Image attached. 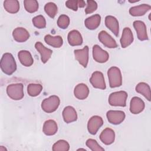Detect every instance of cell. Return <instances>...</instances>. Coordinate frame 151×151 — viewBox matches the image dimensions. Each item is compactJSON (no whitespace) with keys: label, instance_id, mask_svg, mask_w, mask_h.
Masks as SVG:
<instances>
[{"label":"cell","instance_id":"6da1fadb","mask_svg":"<svg viewBox=\"0 0 151 151\" xmlns=\"http://www.w3.org/2000/svg\"><path fill=\"white\" fill-rule=\"evenodd\" d=\"M1 70L7 75L12 74L17 70V64L13 55L9 52L3 54L0 63Z\"/></svg>","mask_w":151,"mask_h":151},{"label":"cell","instance_id":"7a4b0ae2","mask_svg":"<svg viewBox=\"0 0 151 151\" xmlns=\"http://www.w3.org/2000/svg\"><path fill=\"white\" fill-rule=\"evenodd\" d=\"M109 85L111 88L120 87L122 84V76L120 70L117 67H111L107 71Z\"/></svg>","mask_w":151,"mask_h":151},{"label":"cell","instance_id":"3957f363","mask_svg":"<svg viewBox=\"0 0 151 151\" xmlns=\"http://www.w3.org/2000/svg\"><path fill=\"white\" fill-rule=\"evenodd\" d=\"M127 98V93L124 91L113 92L109 97V103L112 106L125 107Z\"/></svg>","mask_w":151,"mask_h":151},{"label":"cell","instance_id":"277c9868","mask_svg":"<svg viewBox=\"0 0 151 151\" xmlns=\"http://www.w3.org/2000/svg\"><path fill=\"white\" fill-rule=\"evenodd\" d=\"M60 98L55 95H52L44 99L41 103V108L45 112L51 113L57 109L60 105Z\"/></svg>","mask_w":151,"mask_h":151},{"label":"cell","instance_id":"5b68a950","mask_svg":"<svg viewBox=\"0 0 151 151\" xmlns=\"http://www.w3.org/2000/svg\"><path fill=\"white\" fill-rule=\"evenodd\" d=\"M23 87L24 86L22 83L9 84L6 87L7 94L12 100H19L24 96Z\"/></svg>","mask_w":151,"mask_h":151},{"label":"cell","instance_id":"8992f818","mask_svg":"<svg viewBox=\"0 0 151 151\" xmlns=\"http://www.w3.org/2000/svg\"><path fill=\"white\" fill-rule=\"evenodd\" d=\"M90 82L92 86L96 88L105 90L106 88L104 76L100 71H96L93 73L90 78Z\"/></svg>","mask_w":151,"mask_h":151},{"label":"cell","instance_id":"52a82bcc","mask_svg":"<svg viewBox=\"0 0 151 151\" xmlns=\"http://www.w3.org/2000/svg\"><path fill=\"white\" fill-rule=\"evenodd\" d=\"M106 116L109 123L113 124H119L125 119V113L121 110H109Z\"/></svg>","mask_w":151,"mask_h":151},{"label":"cell","instance_id":"ba28073f","mask_svg":"<svg viewBox=\"0 0 151 151\" xmlns=\"http://www.w3.org/2000/svg\"><path fill=\"white\" fill-rule=\"evenodd\" d=\"M103 124V119L99 116H93L88 121L87 129L91 134H96Z\"/></svg>","mask_w":151,"mask_h":151},{"label":"cell","instance_id":"9c48e42d","mask_svg":"<svg viewBox=\"0 0 151 151\" xmlns=\"http://www.w3.org/2000/svg\"><path fill=\"white\" fill-rule=\"evenodd\" d=\"M93 57L94 60L99 63H106L109 58L108 52L98 45H94L93 47Z\"/></svg>","mask_w":151,"mask_h":151},{"label":"cell","instance_id":"30bf717a","mask_svg":"<svg viewBox=\"0 0 151 151\" xmlns=\"http://www.w3.org/2000/svg\"><path fill=\"white\" fill-rule=\"evenodd\" d=\"M74 54L76 60L84 68L87 67L88 61V47L86 45L83 49L75 50Z\"/></svg>","mask_w":151,"mask_h":151},{"label":"cell","instance_id":"8fae6325","mask_svg":"<svg viewBox=\"0 0 151 151\" xmlns=\"http://www.w3.org/2000/svg\"><path fill=\"white\" fill-rule=\"evenodd\" d=\"M98 37L100 42L107 48H114L117 47V44L114 39L105 31H100Z\"/></svg>","mask_w":151,"mask_h":151},{"label":"cell","instance_id":"7c38bea8","mask_svg":"<svg viewBox=\"0 0 151 151\" xmlns=\"http://www.w3.org/2000/svg\"><path fill=\"white\" fill-rule=\"evenodd\" d=\"M133 27L136 31L137 38L140 41L147 40L148 36L147 34L146 26L144 22L139 20L133 22Z\"/></svg>","mask_w":151,"mask_h":151},{"label":"cell","instance_id":"4fadbf2b","mask_svg":"<svg viewBox=\"0 0 151 151\" xmlns=\"http://www.w3.org/2000/svg\"><path fill=\"white\" fill-rule=\"evenodd\" d=\"M145 106V103L140 98L133 97L130 101V111L133 114H139L144 110Z\"/></svg>","mask_w":151,"mask_h":151},{"label":"cell","instance_id":"5bb4252c","mask_svg":"<svg viewBox=\"0 0 151 151\" xmlns=\"http://www.w3.org/2000/svg\"><path fill=\"white\" fill-rule=\"evenodd\" d=\"M35 47L41 55V60L42 63L44 64L46 63L50 58L52 51L46 48L41 42H37L35 44Z\"/></svg>","mask_w":151,"mask_h":151},{"label":"cell","instance_id":"9a60e30c","mask_svg":"<svg viewBox=\"0 0 151 151\" xmlns=\"http://www.w3.org/2000/svg\"><path fill=\"white\" fill-rule=\"evenodd\" d=\"M14 39L18 42H23L26 41L29 38L28 31L22 27H17L12 32Z\"/></svg>","mask_w":151,"mask_h":151},{"label":"cell","instance_id":"2e32d148","mask_svg":"<svg viewBox=\"0 0 151 151\" xmlns=\"http://www.w3.org/2000/svg\"><path fill=\"white\" fill-rule=\"evenodd\" d=\"M134 38L131 29L129 27H125L122 32V37L120 38V44L123 48L129 46L133 41Z\"/></svg>","mask_w":151,"mask_h":151},{"label":"cell","instance_id":"e0dca14e","mask_svg":"<svg viewBox=\"0 0 151 151\" xmlns=\"http://www.w3.org/2000/svg\"><path fill=\"white\" fill-rule=\"evenodd\" d=\"M100 140L105 145H109L112 144L115 139V133L110 128H106L100 134Z\"/></svg>","mask_w":151,"mask_h":151},{"label":"cell","instance_id":"ac0fdd59","mask_svg":"<svg viewBox=\"0 0 151 151\" xmlns=\"http://www.w3.org/2000/svg\"><path fill=\"white\" fill-rule=\"evenodd\" d=\"M63 117L64 122L70 123L77 119V114L75 109L70 106L65 107L63 111Z\"/></svg>","mask_w":151,"mask_h":151},{"label":"cell","instance_id":"d6986e66","mask_svg":"<svg viewBox=\"0 0 151 151\" xmlns=\"http://www.w3.org/2000/svg\"><path fill=\"white\" fill-rule=\"evenodd\" d=\"M106 26L117 37L119 32V24L117 19L113 16L107 15L105 18Z\"/></svg>","mask_w":151,"mask_h":151},{"label":"cell","instance_id":"ffe728a7","mask_svg":"<svg viewBox=\"0 0 151 151\" xmlns=\"http://www.w3.org/2000/svg\"><path fill=\"white\" fill-rule=\"evenodd\" d=\"M74 94L77 99L79 100H84L89 94L88 87L84 83H80L75 87Z\"/></svg>","mask_w":151,"mask_h":151},{"label":"cell","instance_id":"44dd1931","mask_svg":"<svg viewBox=\"0 0 151 151\" xmlns=\"http://www.w3.org/2000/svg\"><path fill=\"white\" fill-rule=\"evenodd\" d=\"M67 39L68 44L71 46L80 45L83 43V38L80 32L76 29L69 32Z\"/></svg>","mask_w":151,"mask_h":151},{"label":"cell","instance_id":"7402d4cb","mask_svg":"<svg viewBox=\"0 0 151 151\" xmlns=\"http://www.w3.org/2000/svg\"><path fill=\"white\" fill-rule=\"evenodd\" d=\"M151 8L150 5L148 4H141L139 5L132 6L129 9V14L133 17L144 15Z\"/></svg>","mask_w":151,"mask_h":151},{"label":"cell","instance_id":"603a6c76","mask_svg":"<svg viewBox=\"0 0 151 151\" xmlns=\"http://www.w3.org/2000/svg\"><path fill=\"white\" fill-rule=\"evenodd\" d=\"M18 57L20 63L24 66L29 67L32 65L34 63V60L31 55V54L28 51H19L18 53Z\"/></svg>","mask_w":151,"mask_h":151},{"label":"cell","instance_id":"cb8c5ba5","mask_svg":"<svg viewBox=\"0 0 151 151\" xmlns=\"http://www.w3.org/2000/svg\"><path fill=\"white\" fill-rule=\"evenodd\" d=\"M101 16L99 14H95L85 19L84 24L86 28L90 30L96 29L100 24Z\"/></svg>","mask_w":151,"mask_h":151},{"label":"cell","instance_id":"d4e9b609","mask_svg":"<svg viewBox=\"0 0 151 151\" xmlns=\"http://www.w3.org/2000/svg\"><path fill=\"white\" fill-rule=\"evenodd\" d=\"M58 130L57 123L53 120H48L44 123L42 131L47 136H52L55 134Z\"/></svg>","mask_w":151,"mask_h":151},{"label":"cell","instance_id":"484cf974","mask_svg":"<svg viewBox=\"0 0 151 151\" xmlns=\"http://www.w3.org/2000/svg\"><path fill=\"white\" fill-rule=\"evenodd\" d=\"M44 41L47 44L54 48H60L63 44V40L60 35L53 37L50 34H47L44 37Z\"/></svg>","mask_w":151,"mask_h":151},{"label":"cell","instance_id":"4316f807","mask_svg":"<svg viewBox=\"0 0 151 151\" xmlns=\"http://www.w3.org/2000/svg\"><path fill=\"white\" fill-rule=\"evenodd\" d=\"M4 7L8 12L15 14L19 9V3L17 0H6L4 2Z\"/></svg>","mask_w":151,"mask_h":151},{"label":"cell","instance_id":"83f0119b","mask_svg":"<svg viewBox=\"0 0 151 151\" xmlns=\"http://www.w3.org/2000/svg\"><path fill=\"white\" fill-rule=\"evenodd\" d=\"M135 89L137 93L142 94L148 101L150 100V88L147 83L144 82L139 83L136 86Z\"/></svg>","mask_w":151,"mask_h":151},{"label":"cell","instance_id":"f1b7e54d","mask_svg":"<svg viewBox=\"0 0 151 151\" xmlns=\"http://www.w3.org/2000/svg\"><path fill=\"white\" fill-rule=\"evenodd\" d=\"M42 90V86L40 84L31 83L27 87V93L31 97L38 96Z\"/></svg>","mask_w":151,"mask_h":151},{"label":"cell","instance_id":"f546056e","mask_svg":"<svg viewBox=\"0 0 151 151\" xmlns=\"http://www.w3.org/2000/svg\"><path fill=\"white\" fill-rule=\"evenodd\" d=\"M44 11L50 17L54 18L57 14L58 8L55 4L50 2L45 5Z\"/></svg>","mask_w":151,"mask_h":151},{"label":"cell","instance_id":"4dcf8cb0","mask_svg":"<svg viewBox=\"0 0 151 151\" xmlns=\"http://www.w3.org/2000/svg\"><path fill=\"white\" fill-rule=\"evenodd\" d=\"M70 149L69 143L64 140H59L55 142L52 147L53 151H68Z\"/></svg>","mask_w":151,"mask_h":151},{"label":"cell","instance_id":"1f68e13d","mask_svg":"<svg viewBox=\"0 0 151 151\" xmlns=\"http://www.w3.org/2000/svg\"><path fill=\"white\" fill-rule=\"evenodd\" d=\"M24 4L25 10L29 13H34L38 9V3L36 0H25Z\"/></svg>","mask_w":151,"mask_h":151},{"label":"cell","instance_id":"d6a6232c","mask_svg":"<svg viewBox=\"0 0 151 151\" xmlns=\"http://www.w3.org/2000/svg\"><path fill=\"white\" fill-rule=\"evenodd\" d=\"M32 21L33 25L38 28L42 29L46 27V20L45 18L41 15H39L34 17Z\"/></svg>","mask_w":151,"mask_h":151},{"label":"cell","instance_id":"836d02e7","mask_svg":"<svg viewBox=\"0 0 151 151\" xmlns=\"http://www.w3.org/2000/svg\"><path fill=\"white\" fill-rule=\"evenodd\" d=\"M86 146L92 151H104V149L101 147L97 142L93 139H88L86 142Z\"/></svg>","mask_w":151,"mask_h":151},{"label":"cell","instance_id":"e575fe53","mask_svg":"<svg viewBox=\"0 0 151 151\" xmlns=\"http://www.w3.org/2000/svg\"><path fill=\"white\" fill-rule=\"evenodd\" d=\"M70 24L69 17L64 14L61 15L57 20V25L61 29H66Z\"/></svg>","mask_w":151,"mask_h":151},{"label":"cell","instance_id":"d590c367","mask_svg":"<svg viewBox=\"0 0 151 151\" xmlns=\"http://www.w3.org/2000/svg\"><path fill=\"white\" fill-rule=\"evenodd\" d=\"M87 8L85 9V13L86 14H91L94 12L97 8V4L96 1L92 0L87 1Z\"/></svg>","mask_w":151,"mask_h":151},{"label":"cell","instance_id":"8d00e7d4","mask_svg":"<svg viewBox=\"0 0 151 151\" xmlns=\"http://www.w3.org/2000/svg\"><path fill=\"white\" fill-rule=\"evenodd\" d=\"M65 5L67 8L74 11H77L78 9V1L77 0H68L65 2Z\"/></svg>","mask_w":151,"mask_h":151},{"label":"cell","instance_id":"74e56055","mask_svg":"<svg viewBox=\"0 0 151 151\" xmlns=\"http://www.w3.org/2000/svg\"><path fill=\"white\" fill-rule=\"evenodd\" d=\"M78 6L80 8H83L86 5V2H85V1H84L83 0H78Z\"/></svg>","mask_w":151,"mask_h":151},{"label":"cell","instance_id":"f35d334b","mask_svg":"<svg viewBox=\"0 0 151 151\" xmlns=\"http://www.w3.org/2000/svg\"><path fill=\"white\" fill-rule=\"evenodd\" d=\"M5 150H6V149L5 147H3V146H1V147H0V151H4Z\"/></svg>","mask_w":151,"mask_h":151}]
</instances>
